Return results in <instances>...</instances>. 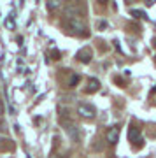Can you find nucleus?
<instances>
[{
    "instance_id": "1",
    "label": "nucleus",
    "mask_w": 156,
    "mask_h": 158,
    "mask_svg": "<svg viewBox=\"0 0 156 158\" xmlns=\"http://www.w3.org/2000/svg\"><path fill=\"white\" fill-rule=\"evenodd\" d=\"M77 114L81 116V118L91 119L96 114V111H95V107H93L91 104H79L77 106Z\"/></svg>"
},
{
    "instance_id": "2",
    "label": "nucleus",
    "mask_w": 156,
    "mask_h": 158,
    "mask_svg": "<svg viewBox=\"0 0 156 158\" xmlns=\"http://www.w3.org/2000/svg\"><path fill=\"white\" fill-rule=\"evenodd\" d=\"M68 25H70V28H72L76 34L88 35V32H86V25L79 19V16H72V18H70V21H68Z\"/></svg>"
},
{
    "instance_id": "3",
    "label": "nucleus",
    "mask_w": 156,
    "mask_h": 158,
    "mask_svg": "<svg viewBox=\"0 0 156 158\" xmlns=\"http://www.w3.org/2000/svg\"><path fill=\"white\" fill-rule=\"evenodd\" d=\"M128 139H130V142H133L137 146L142 144V134H140V130L137 127H130L128 128Z\"/></svg>"
},
{
    "instance_id": "4",
    "label": "nucleus",
    "mask_w": 156,
    "mask_h": 158,
    "mask_svg": "<svg viewBox=\"0 0 156 158\" xmlns=\"http://www.w3.org/2000/svg\"><path fill=\"white\" fill-rule=\"evenodd\" d=\"M76 58H77L81 63H89V62H91V49H89V48H83V49H79L77 55H76Z\"/></svg>"
},
{
    "instance_id": "5",
    "label": "nucleus",
    "mask_w": 156,
    "mask_h": 158,
    "mask_svg": "<svg viewBox=\"0 0 156 158\" xmlns=\"http://www.w3.org/2000/svg\"><path fill=\"white\" fill-rule=\"evenodd\" d=\"M105 139H107V142L109 144H116L117 142V139H119V128H109L107 130V134H105Z\"/></svg>"
},
{
    "instance_id": "6",
    "label": "nucleus",
    "mask_w": 156,
    "mask_h": 158,
    "mask_svg": "<svg viewBox=\"0 0 156 158\" xmlns=\"http://www.w3.org/2000/svg\"><path fill=\"white\" fill-rule=\"evenodd\" d=\"M65 130H67V134L72 137L74 141H79V134H77V128H76V125L74 123H65Z\"/></svg>"
},
{
    "instance_id": "7",
    "label": "nucleus",
    "mask_w": 156,
    "mask_h": 158,
    "mask_svg": "<svg viewBox=\"0 0 156 158\" xmlns=\"http://www.w3.org/2000/svg\"><path fill=\"white\" fill-rule=\"evenodd\" d=\"M98 88H100V81L95 77H89L88 81V93H95V91H98Z\"/></svg>"
},
{
    "instance_id": "8",
    "label": "nucleus",
    "mask_w": 156,
    "mask_h": 158,
    "mask_svg": "<svg viewBox=\"0 0 156 158\" xmlns=\"http://www.w3.org/2000/svg\"><path fill=\"white\" fill-rule=\"evenodd\" d=\"M130 14H132V16H135V18H147V16H146V12L144 11H139V9H132V11H130Z\"/></svg>"
},
{
    "instance_id": "9",
    "label": "nucleus",
    "mask_w": 156,
    "mask_h": 158,
    "mask_svg": "<svg viewBox=\"0 0 156 158\" xmlns=\"http://www.w3.org/2000/svg\"><path fill=\"white\" fill-rule=\"evenodd\" d=\"M46 6H47V9H49V11H55L60 4H58V2H55V0H51V2H47V4H46Z\"/></svg>"
},
{
    "instance_id": "10",
    "label": "nucleus",
    "mask_w": 156,
    "mask_h": 158,
    "mask_svg": "<svg viewBox=\"0 0 156 158\" xmlns=\"http://www.w3.org/2000/svg\"><path fill=\"white\" fill-rule=\"evenodd\" d=\"M6 27H7V28H14V21H12V18H9V19H7V21H6Z\"/></svg>"
},
{
    "instance_id": "11",
    "label": "nucleus",
    "mask_w": 156,
    "mask_h": 158,
    "mask_svg": "<svg viewBox=\"0 0 156 158\" xmlns=\"http://www.w3.org/2000/svg\"><path fill=\"white\" fill-rule=\"evenodd\" d=\"M79 83V76H72V79H70V86H76Z\"/></svg>"
},
{
    "instance_id": "12",
    "label": "nucleus",
    "mask_w": 156,
    "mask_h": 158,
    "mask_svg": "<svg viewBox=\"0 0 156 158\" xmlns=\"http://www.w3.org/2000/svg\"><path fill=\"white\" fill-rule=\"evenodd\" d=\"M51 55L55 56V60H58V58H60V53H58L56 49H53V51H51Z\"/></svg>"
},
{
    "instance_id": "13",
    "label": "nucleus",
    "mask_w": 156,
    "mask_h": 158,
    "mask_svg": "<svg viewBox=\"0 0 156 158\" xmlns=\"http://www.w3.org/2000/svg\"><path fill=\"white\" fill-rule=\"evenodd\" d=\"M0 114H4V102L0 100Z\"/></svg>"
},
{
    "instance_id": "14",
    "label": "nucleus",
    "mask_w": 156,
    "mask_h": 158,
    "mask_svg": "<svg viewBox=\"0 0 156 158\" xmlns=\"http://www.w3.org/2000/svg\"><path fill=\"white\" fill-rule=\"evenodd\" d=\"M4 142H9V141H7V139H4V137H0V148H2V144H4Z\"/></svg>"
},
{
    "instance_id": "15",
    "label": "nucleus",
    "mask_w": 156,
    "mask_h": 158,
    "mask_svg": "<svg viewBox=\"0 0 156 158\" xmlns=\"http://www.w3.org/2000/svg\"><path fill=\"white\" fill-rule=\"evenodd\" d=\"M154 91H156V86H154V88H153V93H154Z\"/></svg>"
}]
</instances>
